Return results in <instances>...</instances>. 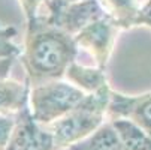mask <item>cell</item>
Returning <instances> with one entry per match:
<instances>
[{"label":"cell","instance_id":"6da1fadb","mask_svg":"<svg viewBox=\"0 0 151 150\" xmlns=\"http://www.w3.org/2000/svg\"><path fill=\"white\" fill-rule=\"evenodd\" d=\"M75 36L39 15L27 23L21 62L30 86L64 78L68 68L78 59Z\"/></svg>","mask_w":151,"mask_h":150},{"label":"cell","instance_id":"7a4b0ae2","mask_svg":"<svg viewBox=\"0 0 151 150\" xmlns=\"http://www.w3.org/2000/svg\"><path fill=\"white\" fill-rule=\"evenodd\" d=\"M111 93V86L96 93H88L70 113L47 125V131L52 137L54 150H66L97 131L108 120Z\"/></svg>","mask_w":151,"mask_h":150},{"label":"cell","instance_id":"3957f363","mask_svg":"<svg viewBox=\"0 0 151 150\" xmlns=\"http://www.w3.org/2000/svg\"><path fill=\"white\" fill-rule=\"evenodd\" d=\"M87 93L60 78L30 86L29 110L36 123L47 126L70 113L84 101Z\"/></svg>","mask_w":151,"mask_h":150},{"label":"cell","instance_id":"277c9868","mask_svg":"<svg viewBox=\"0 0 151 150\" xmlns=\"http://www.w3.org/2000/svg\"><path fill=\"white\" fill-rule=\"evenodd\" d=\"M42 15L51 24L60 27L72 36L78 35L94 21L106 17L97 0H51Z\"/></svg>","mask_w":151,"mask_h":150},{"label":"cell","instance_id":"5b68a950","mask_svg":"<svg viewBox=\"0 0 151 150\" xmlns=\"http://www.w3.org/2000/svg\"><path fill=\"white\" fill-rule=\"evenodd\" d=\"M120 32L121 29H118L108 17H105L75 35V42L81 51L87 53L94 60L96 66L106 69Z\"/></svg>","mask_w":151,"mask_h":150},{"label":"cell","instance_id":"8992f818","mask_svg":"<svg viewBox=\"0 0 151 150\" xmlns=\"http://www.w3.org/2000/svg\"><path fill=\"white\" fill-rule=\"evenodd\" d=\"M6 150H54L51 134L45 126L35 122L29 105L18 113L17 126Z\"/></svg>","mask_w":151,"mask_h":150},{"label":"cell","instance_id":"52a82bcc","mask_svg":"<svg viewBox=\"0 0 151 150\" xmlns=\"http://www.w3.org/2000/svg\"><path fill=\"white\" fill-rule=\"evenodd\" d=\"M115 117H124L135 122L151 137V92L129 96L112 90L108 120Z\"/></svg>","mask_w":151,"mask_h":150},{"label":"cell","instance_id":"ba28073f","mask_svg":"<svg viewBox=\"0 0 151 150\" xmlns=\"http://www.w3.org/2000/svg\"><path fill=\"white\" fill-rule=\"evenodd\" d=\"M64 80H68L75 87L81 89L84 93H96L99 90H103L109 87L106 74L103 68L99 66H87L82 65L78 60H75L68 68L64 74Z\"/></svg>","mask_w":151,"mask_h":150},{"label":"cell","instance_id":"9c48e42d","mask_svg":"<svg viewBox=\"0 0 151 150\" xmlns=\"http://www.w3.org/2000/svg\"><path fill=\"white\" fill-rule=\"evenodd\" d=\"M105 15L121 29L129 30L136 27V20L144 0H97Z\"/></svg>","mask_w":151,"mask_h":150},{"label":"cell","instance_id":"30bf717a","mask_svg":"<svg viewBox=\"0 0 151 150\" xmlns=\"http://www.w3.org/2000/svg\"><path fill=\"white\" fill-rule=\"evenodd\" d=\"M30 83L12 78L0 81V114H17L29 105Z\"/></svg>","mask_w":151,"mask_h":150},{"label":"cell","instance_id":"8fae6325","mask_svg":"<svg viewBox=\"0 0 151 150\" xmlns=\"http://www.w3.org/2000/svg\"><path fill=\"white\" fill-rule=\"evenodd\" d=\"M109 122L112 123L124 150H151V137L135 122L124 117L109 119Z\"/></svg>","mask_w":151,"mask_h":150},{"label":"cell","instance_id":"7c38bea8","mask_svg":"<svg viewBox=\"0 0 151 150\" xmlns=\"http://www.w3.org/2000/svg\"><path fill=\"white\" fill-rule=\"evenodd\" d=\"M66 150H124L123 144L109 120H106L97 131Z\"/></svg>","mask_w":151,"mask_h":150},{"label":"cell","instance_id":"4fadbf2b","mask_svg":"<svg viewBox=\"0 0 151 150\" xmlns=\"http://www.w3.org/2000/svg\"><path fill=\"white\" fill-rule=\"evenodd\" d=\"M17 35H18L17 27L0 21V59L19 57L21 56V51L23 50L15 44Z\"/></svg>","mask_w":151,"mask_h":150},{"label":"cell","instance_id":"5bb4252c","mask_svg":"<svg viewBox=\"0 0 151 150\" xmlns=\"http://www.w3.org/2000/svg\"><path fill=\"white\" fill-rule=\"evenodd\" d=\"M17 114H0V150H6L14 129L17 126Z\"/></svg>","mask_w":151,"mask_h":150},{"label":"cell","instance_id":"9a60e30c","mask_svg":"<svg viewBox=\"0 0 151 150\" xmlns=\"http://www.w3.org/2000/svg\"><path fill=\"white\" fill-rule=\"evenodd\" d=\"M50 2L51 0H18L27 23L44 14L47 11V6Z\"/></svg>","mask_w":151,"mask_h":150},{"label":"cell","instance_id":"2e32d148","mask_svg":"<svg viewBox=\"0 0 151 150\" xmlns=\"http://www.w3.org/2000/svg\"><path fill=\"white\" fill-rule=\"evenodd\" d=\"M138 26L151 29V0H144L136 20V27Z\"/></svg>","mask_w":151,"mask_h":150},{"label":"cell","instance_id":"e0dca14e","mask_svg":"<svg viewBox=\"0 0 151 150\" xmlns=\"http://www.w3.org/2000/svg\"><path fill=\"white\" fill-rule=\"evenodd\" d=\"M17 57H6V59H0V81H3L6 78H9L11 71L14 68Z\"/></svg>","mask_w":151,"mask_h":150},{"label":"cell","instance_id":"ac0fdd59","mask_svg":"<svg viewBox=\"0 0 151 150\" xmlns=\"http://www.w3.org/2000/svg\"><path fill=\"white\" fill-rule=\"evenodd\" d=\"M66 2H75V0H66Z\"/></svg>","mask_w":151,"mask_h":150}]
</instances>
